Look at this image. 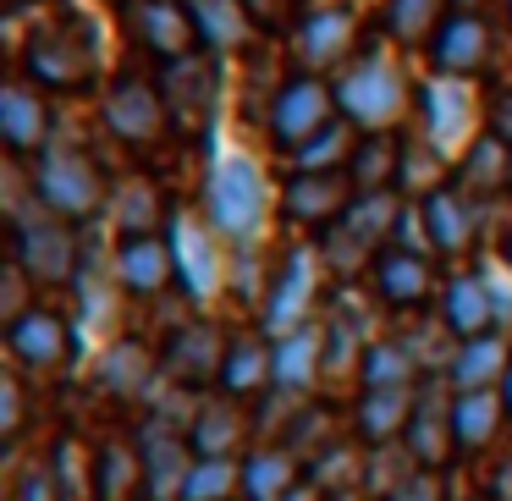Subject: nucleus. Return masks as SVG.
<instances>
[{
    "label": "nucleus",
    "mask_w": 512,
    "mask_h": 501,
    "mask_svg": "<svg viewBox=\"0 0 512 501\" xmlns=\"http://www.w3.org/2000/svg\"><path fill=\"white\" fill-rule=\"evenodd\" d=\"M408 105H413V89L386 45H364L336 72V111L358 133H397Z\"/></svg>",
    "instance_id": "1"
},
{
    "label": "nucleus",
    "mask_w": 512,
    "mask_h": 501,
    "mask_svg": "<svg viewBox=\"0 0 512 501\" xmlns=\"http://www.w3.org/2000/svg\"><path fill=\"white\" fill-rule=\"evenodd\" d=\"M402 215H408V204H402L397 188L391 193H358V199L347 204L342 221L320 232V259L336 270V276H353V270L375 265V259L397 243Z\"/></svg>",
    "instance_id": "2"
},
{
    "label": "nucleus",
    "mask_w": 512,
    "mask_h": 501,
    "mask_svg": "<svg viewBox=\"0 0 512 501\" xmlns=\"http://www.w3.org/2000/svg\"><path fill=\"white\" fill-rule=\"evenodd\" d=\"M94 72H100V39H94V23L83 17H56V23H39L34 39L23 45V78L39 83V89H89Z\"/></svg>",
    "instance_id": "3"
},
{
    "label": "nucleus",
    "mask_w": 512,
    "mask_h": 501,
    "mask_svg": "<svg viewBox=\"0 0 512 501\" xmlns=\"http://www.w3.org/2000/svg\"><path fill=\"white\" fill-rule=\"evenodd\" d=\"M265 204H270V188L254 155H221L210 166V177H204V221L221 237H237V243L254 237L259 221H265Z\"/></svg>",
    "instance_id": "4"
},
{
    "label": "nucleus",
    "mask_w": 512,
    "mask_h": 501,
    "mask_svg": "<svg viewBox=\"0 0 512 501\" xmlns=\"http://www.w3.org/2000/svg\"><path fill=\"white\" fill-rule=\"evenodd\" d=\"M34 199L45 204L50 215H61V221H89L105 204V177L83 149L50 144L45 155L34 160Z\"/></svg>",
    "instance_id": "5"
},
{
    "label": "nucleus",
    "mask_w": 512,
    "mask_h": 501,
    "mask_svg": "<svg viewBox=\"0 0 512 501\" xmlns=\"http://www.w3.org/2000/svg\"><path fill=\"white\" fill-rule=\"evenodd\" d=\"M336 83L325 78H309V72H292V78L276 83V94H270V144L287 149V155H298L303 144H309L314 133H325V127L336 122Z\"/></svg>",
    "instance_id": "6"
},
{
    "label": "nucleus",
    "mask_w": 512,
    "mask_h": 501,
    "mask_svg": "<svg viewBox=\"0 0 512 501\" xmlns=\"http://www.w3.org/2000/svg\"><path fill=\"white\" fill-rule=\"evenodd\" d=\"M12 259L28 270V281H39V287L72 281V270H78V237H72V221L50 215L45 204H39L34 215L12 210Z\"/></svg>",
    "instance_id": "7"
},
{
    "label": "nucleus",
    "mask_w": 512,
    "mask_h": 501,
    "mask_svg": "<svg viewBox=\"0 0 512 501\" xmlns=\"http://www.w3.org/2000/svg\"><path fill=\"white\" fill-rule=\"evenodd\" d=\"M292 67L309 72V78H325V72H342L347 61L358 56V12L353 0L342 6H314V12L298 17V28L287 34Z\"/></svg>",
    "instance_id": "8"
},
{
    "label": "nucleus",
    "mask_w": 512,
    "mask_h": 501,
    "mask_svg": "<svg viewBox=\"0 0 512 501\" xmlns=\"http://www.w3.org/2000/svg\"><path fill=\"white\" fill-rule=\"evenodd\" d=\"M166 243L177 259V287L188 292V303H210L226 287V259H221V232L210 221H199L193 210L166 215Z\"/></svg>",
    "instance_id": "9"
},
{
    "label": "nucleus",
    "mask_w": 512,
    "mask_h": 501,
    "mask_svg": "<svg viewBox=\"0 0 512 501\" xmlns=\"http://www.w3.org/2000/svg\"><path fill=\"white\" fill-rule=\"evenodd\" d=\"M100 116H105V133L127 149H155L160 138L171 133V111H166V100H160V83L133 78V72H122V78L105 89Z\"/></svg>",
    "instance_id": "10"
},
{
    "label": "nucleus",
    "mask_w": 512,
    "mask_h": 501,
    "mask_svg": "<svg viewBox=\"0 0 512 501\" xmlns=\"http://www.w3.org/2000/svg\"><path fill=\"white\" fill-rule=\"evenodd\" d=\"M160 100H166L171 111V127L188 138H204L215 122V111H221V67H215V56H188V61H171L166 72H160Z\"/></svg>",
    "instance_id": "11"
},
{
    "label": "nucleus",
    "mask_w": 512,
    "mask_h": 501,
    "mask_svg": "<svg viewBox=\"0 0 512 501\" xmlns=\"http://www.w3.org/2000/svg\"><path fill=\"white\" fill-rule=\"evenodd\" d=\"M419 122H424V138L441 149L446 160H463L474 149V122H479V100L468 89V78H435L419 89Z\"/></svg>",
    "instance_id": "12"
},
{
    "label": "nucleus",
    "mask_w": 512,
    "mask_h": 501,
    "mask_svg": "<svg viewBox=\"0 0 512 501\" xmlns=\"http://www.w3.org/2000/svg\"><path fill=\"white\" fill-rule=\"evenodd\" d=\"M314 287H320V254H309V248H292V254L281 259V270L270 276L265 309H259L270 342H276V336H287V331H298V325H309Z\"/></svg>",
    "instance_id": "13"
},
{
    "label": "nucleus",
    "mask_w": 512,
    "mask_h": 501,
    "mask_svg": "<svg viewBox=\"0 0 512 501\" xmlns=\"http://www.w3.org/2000/svg\"><path fill=\"white\" fill-rule=\"evenodd\" d=\"M127 28H133V39L160 67L199 56V28H193L188 0H133L127 6Z\"/></svg>",
    "instance_id": "14"
},
{
    "label": "nucleus",
    "mask_w": 512,
    "mask_h": 501,
    "mask_svg": "<svg viewBox=\"0 0 512 501\" xmlns=\"http://www.w3.org/2000/svg\"><path fill=\"white\" fill-rule=\"evenodd\" d=\"M358 199V188L347 182V171H292V182L281 188V215L292 226L325 232L347 215V204Z\"/></svg>",
    "instance_id": "15"
},
{
    "label": "nucleus",
    "mask_w": 512,
    "mask_h": 501,
    "mask_svg": "<svg viewBox=\"0 0 512 501\" xmlns=\"http://www.w3.org/2000/svg\"><path fill=\"white\" fill-rule=\"evenodd\" d=\"M6 347H12V358L23 369H39V375H56V369L72 364V325L61 320L56 309H45V303H34L28 314H17L12 325H6Z\"/></svg>",
    "instance_id": "16"
},
{
    "label": "nucleus",
    "mask_w": 512,
    "mask_h": 501,
    "mask_svg": "<svg viewBox=\"0 0 512 501\" xmlns=\"http://www.w3.org/2000/svg\"><path fill=\"white\" fill-rule=\"evenodd\" d=\"M133 446H138V463H144V490H149V496H155V501L182 496L193 463H199V457H188L193 441H182L166 419H144L133 430Z\"/></svg>",
    "instance_id": "17"
},
{
    "label": "nucleus",
    "mask_w": 512,
    "mask_h": 501,
    "mask_svg": "<svg viewBox=\"0 0 512 501\" xmlns=\"http://www.w3.org/2000/svg\"><path fill=\"white\" fill-rule=\"evenodd\" d=\"M419 226H424V243L441 259H463L479 237V199L463 193L457 182H446L430 199H419Z\"/></svg>",
    "instance_id": "18"
},
{
    "label": "nucleus",
    "mask_w": 512,
    "mask_h": 501,
    "mask_svg": "<svg viewBox=\"0 0 512 501\" xmlns=\"http://www.w3.org/2000/svg\"><path fill=\"white\" fill-rule=\"evenodd\" d=\"M369 276H375V298L386 303V309H397V314L424 309L430 292H435L430 254H419V248H408V243H391L386 254L369 265Z\"/></svg>",
    "instance_id": "19"
},
{
    "label": "nucleus",
    "mask_w": 512,
    "mask_h": 501,
    "mask_svg": "<svg viewBox=\"0 0 512 501\" xmlns=\"http://www.w3.org/2000/svg\"><path fill=\"white\" fill-rule=\"evenodd\" d=\"M435 78H474L490 67V23L468 12H446V23L435 28V39L424 45Z\"/></svg>",
    "instance_id": "20"
},
{
    "label": "nucleus",
    "mask_w": 512,
    "mask_h": 501,
    "mask_svg": "<svg viewBox=\"0 0 512 501\" xmlns=\"http://www.w3.org/2000/svg\"><path fill=\"white\" fill-rule=\"evenodd\" d=\"M0 138L12 155H45L50 149V100L39 83L12 78L0 89Z\"/></svg>",
    "instance_id": "21"
},
{
    "label": "nucleus",
    "mask_w": 512,
    "mask_h": 501,
    "mask_svg": "<svg viewBox=\"0 0 512 501\" xmlns=\"http://www.w3.org/2000/svg\"><path fill=\"white\" fill-rule=\"evenodd\" d=\"M166 375L177 380V386H188V391H199V386H210V380H221V364H226V342H221V331H215L210 320H188L182 331H171V342H166Z\"/></svg>",
    "instance_id": "22"
},
{
    "label": "nucleus",
    "mask_w": 512,
    "mask_h": 501,
    "mask_svg": "<svg viewBox=\"0 0 512 501\" xmlns=\"http://www.w3.org/2000/svg\"><path fill=\"white\" fill-rule=\"evenodd\" d=\"M496 287H490V276H479V270H452L441 287V325L452 336H485L496 331Z\"/></svg>",
    "instance_id": "23"
},
{
    "label": "nucleus",
    "mask_w": 512,
    "mask_h": 501,
    "mask_svg": "<svg viewBox=\"0 0 512 501\" xmlns=\"http://www.w3.org/2000/svg\"><path fill=\"white\" fill-rule=\"evenodd\" d=\"M116 281L122 292L133 298H160V292L177 281V259H171V243L166 237H122L116 243Z\"/></svg>",
    "instance_id": "24"
},
{
    "label": "nucleus",
    "mask_w": 512,
    "mask_h": 501,
    "mask_svg": "<svg viewBox=\"0 0 512 501\" xmlns=\"http://www.w3.org/2000/svg\"><path fill=\"white\" fill-rule=\"evenodd\" d=\"M402 446L419 457V468H435V463L452 457V446H457L452 402H446V391H435V380L419 386V397H413V419H408V430H402Z\"/></svg>",
    "instance_id": "25"
},
{
    "label": "nucleus",
    "mask_w": 512,
    "mask_h": 501,
    "mask_svg": "<svg viewBox=\"0 0 512 501\" xmlns=\"http://www.w3.org/2000/svg\"><path fill=\"white\" fill-rule=\"evenodd\" d=\"M221 391L237 402L259 397V391H276V342H265V331H243L226 342Z\"/></svg>",
    "instance_id": "26"
},
{
    "label": "nucleus",
    "mask_w": 512,
    "mask_h": 501,
    "mask_svg": "<svg viewBox=\"0 0 512 501\" xmlns=\"http://www.w3.org/2000/svg\"><path fill=\"white\" fill-rule=\"evenodd\" d=\"M193 28H199V50L204 56H237V50L254 45V17H248L243 0H188Z\"/></svg>",
    "instance_id": "27"
},
{
    "label": "nucleus",
    "mask_w": 512,
    "mask_h": 501,
    "mask_svg": "<svg viewBox=\"0 0 512 501\" xmlns=\"http://www.w3.org/2000/svg\"><path fill=\"white\" fill-rule=\"evenodd\" d=\"M320 375H325V325H298V331L276 336V391L281 397H303Z\"/></svg>",
    "instance_id": "28"
},
{
    "label": "nucleus",
    "mask_w": 512,
    "mask_h": 501,
    "mask_svg": "<svg viewBox=\"0 0 512 501\" xmlns=\"http://www.w3.org/2000/svg\"><path fill=\"white\" fill-rule=\"evenodd\" d=\"M413 397H419V386H413V391L364 386V391H358V402H353L358 441H364V446H391V441H402V430H408V419H413Z\"/></svg>",
    "instance_id": "29"
},
{
    "label": "nucleus",
    "mask_w": 512,
    "mask_h": 501,
    "mask_svg": "<svg viewBox=\"0 0 512 501\" xmlns=\"http://www.w3.org/2000/svg\"><path fill=\"white\" fill-rule=\"evenodd\" d=\"M512 369V347L501 331H485V336H468L457 342V358H452V386L457 391H501Z\"/></svg>",
    "instance_id": "30"
},
{
    "label": "nucleus",
    "mask_w": 512,
    "mask_h": 501,
    "mask_svg": "<svg viewBox=\"0 0 512 501\" xmlns=\"http://www.w3.org/2000/svg\"><path fill=\"white\" fill-rule=\"evenodd\" d=\"M243 430H248L243 402L221 391V397H204V402H199L188 441H193V452H199V457H232L237 446H243Z\"/></svg>",
    "instance_id": "31"
},
{
    "label": "nucleus",
    "mask_w": 512,
    "mask_h": 501,
    "mask_svg": "<svg viewBox=\"0 0 512 501\" xmlns=\"http://www.w3.org/2000/svg\"><path fill=\"white\" fill-rule=\"evenodd\" d=\"M298 485L303 479L292 446H259L243 457V501H287Z\"/></svg>",
    "instance_id": "32"
},
{
    "label": "nucleus",
    "mask_w": 512,
    "mask_h": 501,
    "mask_svg": "<svg viewBox=\"0 0 512 501\" xmlns=\"http://www.w3.org/2000/svg\"><path fill=\"white\" fill-rule=\"evenodd\" d=\"M402 166V138L397 133H358V149L347 160V182L358 193H391Z\"/></svg>",
    "instance_id": "33"
},
{
    "label": "nucleus",
    "mask_w": 512,
    "mask_h": 501,
    "mask_svg": "<svg viewBox=\"0 0 512 501\" xmlns=\"http://www.w3.org/2000/svg\"><path fill=\"white\" fill-rule=\"evenodd\" d=\"M457 188L474 193V199H490V193L512 188V149L490 133L474 138V149L457 160Z\"/></svg>",
    "instance_id": "34"
},
{
    "label": "nucleus",
    "mask_w": 512,
    "mask_h": 501,
    "mask_svg": "<svg viewBox=\"0 0 512 501\" xmlns=\"http://www.w3.org/2000/svg\"><path fill=\"white\" fill-rule=\"evenodd\" d=\"M501 413H507L501 391H457V397H452L457 446H463V452H479V446H490V441H496V430H501Z\"/></svg>",
    "instance_id": "35"
},
{
    "label": "nucleus",
    "mask_w": 512,
    "mask_h": 501,
    "mask_svg": "<svg viewBox=\"0 0 512 501\" xmlns=\"http://www.w3.org/2000/svg\"><path fill=\"white\" fill-rule=\"evenodd\" d=\"M413 375H419V353H413L402 336H380V342L364 347V364H358V380L380 391H413Z\"/></svg>",
    "instance_id": "36"
},
{
    "label": "nucleus",
    "mask_w": 512,
    "mask_h": 501,
    "mask_svg": "<svg viewBox=\"0 0 512 501\" xmlns=\"http://www.w3.org/2000/svg\"><path fill=\"white\" fill-rule=\"evenodd\" d=\"M100 386L111 391V397H122V402L149 397V386H155V358H149L138 342H116L111 353H105V364H100Z\"/></svg>",
    "instance_id": "37"
},
{
    "label": "nucleus",
    "mask_w": 512,
    "mask_h": 501,
    "mask_svg": "<svg viewBox=\"0 0 512 501\" xmlns=\"http://www.w3.org/2000/svg\"><path fill=\"white\" fill-rule=\"evenodd\" d=\"M446 0H386L380 6V28L391 45H430L435 28L446 23Z\"/></svg>",
    "instance_id": "38"
},
{
    "label": "nucleus",
    "mask_w": 512,
    "mask_h": 501,
    "mask_svg": "<svg viewBox=\"0 0 512 501\" xmlns=\"http://www.w3.org/2000/svg\"><path fill=\"white\" fill-rule=\"evenodd\" d=\"M144 485V463H138V446L127 441H105L94 457V496L100 501H127Z\"/></svg>",
    "instance_id": "39"
},
{
    "label": "nucleus",
    "mask_w": 512,
    "mask_h": 501,
    "mask_svg": "<svg viewBox=\"0 0 512 501\" xmlns=\"http://www.w3.org/2000/svg\"><path fill=\"white\" fill-rule=\"evenodd\" d=\"M166 204H160L155 182L149 177H133L116 188V226H122V237H155V226H166Z\"/></svg>",
    "instance_id": "40"
},
{
    "label": "nucleus",
    "mask_w": 512,
    "mask_h": 501,
    "mask_svg": "<svg viewBox=\"0 0 512 501\" xmlns=\"http://www.w3.org/2000/svg\"><path fill=\"white\" fill-rule=\"evenodd\" d=\"M435 188H446V155L430 138H402V166H397V193L430 199Z\"/></svg>",
    "instance_id": "41"
},
{
    "label": "nucleus",
    "mask_w": 512,
    "mask_h": 501,
    "mask_svg": "<svg viewBox=\"0 0 512 501\" xmlns=\"http://www.w3.org/2000/svg\"><path fill=\"white\" fill-rule=\"evenodd\" d=\"M358 127L353 122H342V116H336L331 127H325V133H314L309 144L298 149V155H292V166L298 171H347V160H353V149H358Z\"/></svg>",
    "instance_id": "42"
},
{
    "label": "nucleus",
    "mask_w": 512,
    "mask_h": 501,
    "mask_svg": "<svg viewBox=\"0 0 512 501\" xmlns=\"http://www.w3.org/2000/svg\"><path fill=\"white\" fill-rule=\"evenodd\" d=\"M50 468H56L61 496L67 501H89L94 496V457H89V446H83L78 435H61V441L50 446Z\"/></svg>",
    "instance_id": "43"
},
{
    "label": "nucleus",
    "mask_w": 512,
    "mask_h": 501,
    "mask_svg": "<svg viewBox=\"0 0 512 501\" xmlns=\"http://www.w3.org/2000/svg\"><path fill=\"white\" fill-rule=\"evenodd\" d=\"M232 490H243V463L232 457H199L182 485V501H226Z\"/></svg>",
    "instance_id": "44"
},
{
    "label": "nucleus",
    "mask_w": 512,
    "mask_h": 501,
    "mask_svg": "<svg viewBox=\"0 0 512 501\" xmlns=\"http://www.w3.org/2000/svg\"><path fill=\"white\" fill-rule=\"evenodd\" d=\"M17 501H67V496H61L56 468H50V457H45V463H28L23 474H17Z\"/></svg>",
    "instance_id": "45"
},
{
    "label": "nucleus",
    "mask_w": 512,
    "mask_h": 501,
    "mask_svg": "<svg viewBox=\"0 0 512 501\" xmlns=\"http://www.w3.org/2000/svg\"><path fill=\"white\" fill-rule=\"evenodd\" d=\"M248 17H254V28H298V6H309V0H243Z\"/></svg>",
    "instance_id": "46"
},
{
    "label": "nucleus",
    "mask_w": 512,
    "mask_h": 501,
    "mask_svg": "<svg viewBox=\"0 0 512 501\" xmlns=\"http://www.w3.org/2000/svg\"><path fill=\"white\" fill-rule=\"evenodd\" d=\"M0 430L23 435V380H0Z\"/></svg>",
    "instance_id": "47"
},
{
    "label": "nucleus",
    "mask_w": 512,
    "mask_h": 501,
    "mask_svg": "<svg viewBox=\"0 0 512 501\" xmlns=\"http://www.w3.org/2000/svg\"><path fill=\"white\" fill-rule=\"evenodd\" d=\"M485 133H490V138H501V144L512 149V89H501L496 100L485 105Z\"/></svg>",
    "instance_id": "48"
},
{
    "label": "nucleus",
    "mask_w": 512,
    "mask_h": 501,
    "mask_svg": "<svg viewBox=\"0 0 512 501\" xmlns=\"http://www.w3.org/2000/svg\"><path fill=\"white\" fill-rule=\"evenodd\" d=\"M386 501H441V479H435V474H424V468H419V474H413L408 485H397Z\"/></svg>",
    "instance_id": "49"
},
{
    "label": "nucleus",
    "mask_w": 512,
    "mask_h": 501,
    "mask_svg": "<svg viewBox=\"0 0 512 501\" xmlns=\"http://www.w3.org/2000/svg\"><path fill=\"white\" fill-rule=\"evenodd\" d=\"M490 501H512V457L490 474Z\"/></svg>",
    "instance_id": "50"
},
{
    "label": "nucleus",
    "mask_w": 512,
    "mask_h": 501,
    "mask_svg": "<svg viewBox=\"0 0 512 501\" xmlns=\"http://www.w3.org/2000/svg\"><path fill=\"white\" fill-rule=\"evenodd\" d=\"M490 0H446V12H468V17H485Z\"/></svg>",
    "instance_id": "51"
},
{
    "label": "nucleus",
    "mask_w": 512,
    "mask_h": 501,
    "mask_svg": "<svg viewBox=\"0 0 512 501\" xmlns=\"http://www.w3.org/2000/svg\"><path fill=\"white\" fill-rule=\"evenodd\" d=\"M287 501H325V496H320V490H314V485H298V490H292Z\"/></svg>",
    "instance_id": "52"
},
{
    "label": "nucleus",
    "mask_w": 512,
    "mask_h": 501,
    "mask_svg": "<svg viewBox=\"0 0 512 501\" xmlns=\"http://www.w3.org/2000/svg\"><path fill=\"white\" fill-rule=\"evenodd\" d=\"M501 402H507V419H512V369H507V380H501Z\"/></svg>",
    "instance_id": "53"
},
{
    "label": "nucleus",
    "mask_w": 512,
    "mask_h": 501,
    "mask_svg": "<svg viewBox=\"0 0 512 501\" xmlns=\"http://www.w3.org/2000/svg\"><path fill=\"white\" fill-rule=\"evenodd\" d=\"M325 501H358V496H353V490H336V496H325Z\"/></svg>",
    "instance_id": "54"
},
{
    "label": "nucleus",
    "mask_w": 512,
    "mask_h": 501,
    "mask_svg": "<svg viewBox=\"0 0 512 501\" xmlns=\"http://www.w3.org/2000/svg\"><path fill=\"white\" fill-rule=\"evenodd\" d=\"M501 254H507V270H512V232H507V243H501Z\"/></svg>",
    "instance_id": "55"
},
{
    "label": "nucleus",
    "mask_w": 512,
    "mask_h": 501,
    "mask_svg": "<svg viewBox=\"0 0 512 501\" xmlns=\"http://www.w3.org/2000/svg\"><path fill=\"white\" fill-rule=\"evenodd\" d=\"M314 6H342V0H309V12H314Z\"/></svg>",
    "instance_id": "56"
},
{
    "label": "nucleus",
    "mask_w": 512,
    "mask_h": 501,
    "mask_svg": "<svg viewBox=\"0 0 512 501\" xmlns=\"http://www.w3.org/2000/svg\"><path fill=\"white\" fill-rule=\"evenodd\" d=\"M507 23H512V0H507Z\"/></svg>",
    "instance_id": "57"
}]
</instances>
